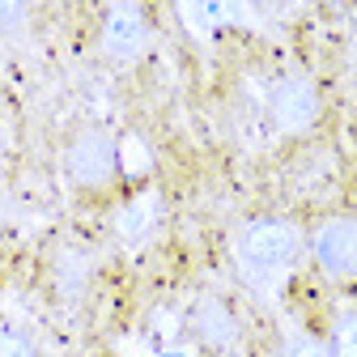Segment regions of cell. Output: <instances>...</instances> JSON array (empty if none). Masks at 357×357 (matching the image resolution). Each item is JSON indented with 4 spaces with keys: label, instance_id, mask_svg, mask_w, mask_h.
Returning a JSON list of instances; mask_svg holds the SVG:
<instances>
[{
    "label": "cell",
    "instance_id": "cell-1",
    "mask_svg": "<svg viewBox=\"0 0 357 357\" xmlns=\"http://www.w3.org/2000/svg\"><path fill=\"white\" fill-rule=\"evenodd\" d=\"M302 251V234L294 221L285 217H255L234 234V259H238V273L255 285V289H273L281 285Z\"/></svg>",
    "mask_w": 357,
    "mask_h": 357
},
{
    "label": "cell",
    "instance_id": "cell-2",
    "mask_svg": "<svg viewBox=\"0 0 357 357\" xmlns=\"http://www.w3.org/2000/svg\"><path fill=\"white\" fill-rule=\"evenodd\" d=\"M319 268L336 281H357V217H332L310 238Z\"/></svg>",
    "mask_w": 357,
    "mask_h": 357
},
{
    "label": "cell",
    "instance_id": "cell-3",
    "mask_svg": "<svg viewBox=\"0 0 357 357\" xmlns=\"http://www.w3.org/2000/svg\"><path fill=\"white\" fill-rule=\"evenodd\" d=\"M174 5H178L183 30L200 43H208L213 34L230 30V26H255L251 0H174Z\"/></svg>",
    "mask_w": 357,
    "mask_h": 357
},
{
    "label": "cell",
    "instance_id": "cell-4",
    "mask_svg": "<svg viewBox=\"0 0 357 357\" xmlns=\"http://www.w3.org/2000/svg\"><path fill=\"white\" fill-rule=\"evenodd\" d=\"M145 47H149V22L141 17V9L128 5V0L111 5V13L102 22V52L115 64H132L145 56Z\"/></svg>",
    "mask_w": 357,
    "mask_h": 357
},
{
    "label": "cell",
    "instance_id": "cell-5",
    "mask_svg": "<svg viewBox=\"0 0 357 357\" xmlns=\"http://www.w3.org/2000/svg\"><path fill=\"white\" fill-rule=\"evenodd\" d=\"M68 170L85 188L107 183V178L115 174V141L107 137V132H81V137L73 141V149H68Z\"/></svg>",
    "mask_w": 357,
    "mask_h": 357
},
{
    "label": "cell",
    "instance_id": "cell-6",
    "mask_svg": "<svg viewBox=\"0 0 357 357\" xmlns=\"http://www.w3.org/2000/svg\"><path fill=\"white\" fill-rule=\"evenodd\" d=\"M268 107H273V119H277L281 132H302V128H310V119H315L319 98H315V85H310L306 77H285L273 89Z\"/></svg>",
    "mask_w": 357,
    "mask_h": 357
},
{
    "label": "cell",
    "instance_id": "cell-7",
    "mask_svg": "<svg viewBox=\"0 0 357 357\" xmlns=\"http://www.w3.org/2000/svg\"><path fill=\"white\" fill-rule=\"evenodd\" d=\"M332 357H357V310H344L332 332Z\"/></svg>",
    "mask_w": 357,
    "mask_h": 357
},
{
    "label": "cell",
    "instance_id": "cell-8",
    "mask_svg": "<svg viewBox=\"0 0 357 357\" xmlns=\"http://www.w3.org/2000/svg\"><path fill=\"white\" fill-rule=\"evenodd\" d=\"M281 357H332V349L319 344L315 336H289L285 349H281Z\"/></svg>",
    "mask_w": 357,
    "mask_h": 357
},
{
    "label": "cell",
    "instance_id": "cell-9",
    "mask_svg": "<svg viewBox=\"0 0 357 357\" xmlns=\"http://www.w3.org/2000/svg\"><path fill=\"white\" fill-rule=\"evenodd\" d=\"M26 22V0H0V30H17Z\"/></svg>",
    "mask_w": 357,
    "mask_h": 357
},
{
    "label": "cell",
    "instance_id": "cell-10",
    "mask_svg": "<svg viewBox=\"0 0 357 357\" xmlns=\"http://www.w3.org/2000/svg\"><path fill=\"white\" fill-rule=\"evenodd\" d=\"M0 357H34V349L17 332H0Z\"/></svg>",
    "mask_w": 357,
    "mask_h": 357
}]
</instances>
